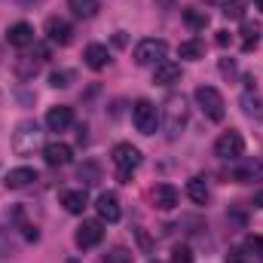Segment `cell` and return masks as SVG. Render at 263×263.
Wrapping results in <instances>:
<instances>
[{"label": "cell", "mask_w": 263, "mask_h": 263, "mask_svg": "<svg viewBox=\"0 0 263 263\" xmlns=\"http://www.w3.org/2000/svg\"><path fill=\"white\" fill-rule=\"evenodd\" d=\"M159 120L165 123V135H168L172 141L187 129V101H184V95H172V98L165 101Z\"/></svg>", "instance_id": "1"}, {"label": "cell", "mask_w": 263, "mask_h": 263, "mask_svg": "<svg viewBox=\"0 0 263 263\" xmlns=\"http://www.w3.org/2000/svg\"><path fill=\"white\" fill-rule=\"evenodd\" d=\"M40 144H43V132H40V126H37L34 120L18 123V129L12 135V150H15L18 156H31Z\"/></svg>", "instance_id": "2"}, {"label": "cell", "mask_w": 263, "mask_h": 263, "mask_svg": "<svg viewBox=\"0 0 263 263\" xmlns=\"http://www.w3.org/2000/svg\"><path fill=\"white\" fill-rule=\"evenodd\" d=\"M196 104H199V110H202L211 123H220V120L227 117L223 95H220L214 86H199V89H196Z\"/></svg>", "instance_id": "3"}, {"label": "cell", "mask_w": 263, "mask_h": 263, "mask_svg": "<svg viewBox=\"0 0 263 263\" xmlns=\"http://www.w3.org/2000/svg\"><path fill=\"white\" fill-rule=\"evenodd\" d=\"M110 159H114V165H117V178H120L123 184H129L132 172L141 165V150L132 147V144H117Z\"/></svg>", "instance_id": "4"}, {"label": "cell", "mask_w": 263, "mask_h": 263, "mask_svg": "<svg viewBox=\"0 0 263 263\" xmlns=\"http://www.w3.org/2000/svg\"><path fill=\"white\" fill-rule=\"evenodd\" d=\"M132 123H135V129L141 132V135H153V132L159 129V110H156V104L153 101H147V98H141V101H135V107H132Z\"/></svg>", "instance_id": "5"}, {"label": "cell", "mask_w": 263, "mask_h": 263, "mask_svg": "<svg viewBox=\"0 0 263 263\" xmlns=\"http://www.w3.org/2000/svg\"><path fill=\"white\" fill-rule=\"evenodd\" d=\"M242 153H245V138H242V132L230 129L214 141V156L223 159V162H236V159H242Z\"/></svg>", "instance_id": "6"}, {"label": "cell", "mask_w": 263, "mask_h": 263, "mask_svg": "<svg viewBox=\"0 0 263 263\" xmlns=\"http://www.w3.org/2000/svg\"><path fill=\"white\" fill-rule=\"evenodd\" d=\"M165 55H168V43L165 40H156V37H147V40H141L138 46H135V65L147 67V65H159V62H165Z\"/></svg>", "instance_id": "7"}, {"label": "cell", "mask_w": 263, "mask_h": 263, "mask_svg": "<svg viewBox=\"0 0 263 263\" xmlns=\"http://www.w3.org/2000/svg\"><path fill=\"white\" fill-rule=\"evenodd\" d=\"M77 248H95V245H101V239H104V227H101V220H83L80 227H77Z\"/></svg>", "instance_id": "8"}, {"label": "cell", "mask_w": 263, "mask_h": 263, "mask_svg": "<svg viewBox=\"0 0 263 263\" xmlns=\"http://www.w3.org/2000/svg\"><path fill=\"white\" fill-rule=\"evenodd\" d=\"M46 37H49V43H55V46H70L73 43V25L65 22V18H46Z\"/></svg>", "instance_id": "9"}, {"label": "cell", "mask_w": 263, "mask_h": 263, "mask_svg": "<svg viewBox=\"0 0 263 263\" xmlns=\"http://www.w3.org/2000/svg\"><path fill=\"white\" fill-rule=\"evenodd\" d=\"M95 208H98V217L107 220V223H117L123 217V208H120V196L117 193H101L98 202H95Z\"/></svg>", "instance_id": "10"}, {"label": "cell", "mask_w": 263, "mask_h": 263, "mask_svg": "<svg viewBox=\"0 0 263 263\" xmlns=\"http://www.w3.org/2000/svg\"><path fill=\"white\" fill-rule=\"evenodd\" d=\"M150 199H153V205H156L159 211H172V208L178 205L181 193H178V187H175V184H156V187H153V193H150Z\"/></svg>", "instance_id": "11"}, {"label": "cell", "mask_w": 263, "mask_h": 263, "mask_svg": "<svg viewBox=\"0 0 263 263\" xmlns=\"http://www.w3.org/2000/svg\"><path fill=\"white\" fill-rule=\"evenodd\" d=\"M43 159H46V165H67L73 159V150L65 141H52V144L43 147Z\"/></svg>", "instance_id": "12"}, {"label": "cell", "mask_w": 263, "mask_h": 263, "mask_svg": "<svg viewBox=\"0 0 263 263\" xmlns=\"http://www.w3.org/2000/svg\"><path fill=\"white\" fill-rule=\"evenodd\" d=\"M181 80V65L178 62H159V65L153 67V83H159V86H175Z\"/></svg>", "instance_id": "13"}, {"label": "cell", "mask_w": 263, "mask_h": 263, "mask_svg": "<svg viewBox=\"0 0 263 263\" xmlns=\"http://www.w3.org/2000/svg\"><path fill=\"white\" fill-rule=\"evenodd\" d=\"M6 40H9L12 46L25 49V46H31V43H34V28H31L28 22H15V25H9V31H6Z\"/></svg>", "instance_id": "14"}, {"label": "cell", "mask_w": 263, "mask_h": 263, "mask_svg": "<svg viewBox=\"0 0 263 263\" xmlns=\"http://www.w3.org/2000/svg\"><path fill=\"white\" fill-rule=\"evenodd\" d=\"M34 181H37V172H34V168H28V165L12 168V172L3 178V184H6L9 190H25V187H31Z\"/></svg>", "instance_id": "15"}, {"label": "cell", "mask_w": 263, "mask_h": 263, "mask_svg": "<svg viewBox=\"0 0 263 263\" xmlns=\"http://www.w3.org/2000/svg\"><path fill=\"white\" fill-rule=\"evenodd\" d=\"M46 126L49 132H65L73 126V110L65 107V104H59V107H52L49 114H46Z\"/></svg>", "instance_id": "16"}, {"label": "cell", "mask_w": 263, "mask_h": 263, "mask_svg": "<svg viewBox=\"0 0 263 263\" xmlns=\"http://www.w3.org/2000/svg\"><path fill=\"white\" fill-rule=\"evenodd\" d=\"M83 62L92 67V70H104V67L110 65V52H107V46H101V43H92V46H86V52H83Z\"/></svg>", "instance_id": "17"}, {"label": "cell", "mask_w": 263, "mask_h": 263, "mask_svg": "<svg viewBox=\"0 0 263 263\" xmlns=\"http://www.w3.org/2000/svg\"><path fill=\"white\" fill-rule=\"evenodd\" d=\"M233 181L239 184H248V181H263V162L254 159V162H245L239 168H233Z\"/></svg>", "instance_id": "18"}, {"label": "cell", "mask_w": 263, "mask_h": 263, "mask_svg": "<svg viewBox=\"0 0 263 263\" xmlns=\"http://www.w3.org/2000/svg\"><path fill=\"white\" fill-rule=\"evenodd\" d=\"M62 205H65L70 214H83L86 205H89V193L86 190H65L62 193Z\"/></svg>", "instance_id": "19"}, {"label": "cell", "mask_w": 263, "mask_h": 263, "mask_svg": "<svg viewBox=\"0 0 263 263\" xmlns=\"http://www.w3.org/2000/svg\"><path fill=\"white\" fill-rule=\"evenodd\" d=\"M242 110L251 120H263V98L257 95V89H245L242 92Z\"/></svg>", "instance_id": "20"}, {"label": "cell", "mask_w": 263, "mask_h": 263, "mask_svg": "<svg viewBox=\"0 0 263 263\" xmlns=\"http://www.w3.org/2000/svg\"><path fill=\"white\" fill-rule=\"evenodd\" d=\"M260 34H263L260 22H242V49H245V52H251V49L257 46Z\"/></svg>", "instance_id": "21"}, {"label": "cell", "mask_w": 263, "mask_h": 263, "mask_svg": "<svg viewBox=\"0 0 263 263\" xmlns=\"http://www.w3.org/2000/svg\"><path fill=\"white\" fill-rule=\"evenodd\" d=\"M178 55L181 59H187V62H199V59H205V43L202 40H184L181 46H178Z\"/></svg>", "instance_id": "22"}, {"label": "cell", "mask_w": 263, "mask_h": 263, "mask_svg": "<svg viewBox=\"0 0 263 263\" xmlns=\"http://www.w3.org/2000/svg\"><path fill=\"white\" fill-rule=\"evenodd\" d=\"M40 59H34V55H22L18 62H15V73L22 77V80H31V77H37V70H40Z\"/></svg>", "instance_id": "23"}, {"label": "cell", "mask_w": 263, "mask_h": 263, "mask_svg": "<svg viewBox=\"0 0 263 263\" xmlns=\"http://www.w3.org/2000/svg\"><path fill=\"white\" fill-rule=\"evenodd\" d=\"M67 6H70L73 15H80V18H92V15H98V0H67Z\"/></svg>", "instance_id": "24"}, {"label": "cell", "mask_w": 263, "mask_h": 263, "mask_svg": "<svg viewBox=\"0 0 263 263\" xmlns=\"http://www.w3.org/2000/svg\"><path fill=\"white\" fill-rule=\"evenodd\" d=\"M187 196L193 199L196 205H205L208 202V184H205V178H193L187 184Z\"/></svg>", "instance_id": "25"}, {"label": "cell", "mask_w": 263, "mask_h": 263, "mask_svg": "<svg viewBox=\"0 0 263 263\" xmlns=\"http://www.w3.org/2000/svg\"><path fill=\"white\" fill-rule=\"evenodd\" d=\"M77 175H80V181H83L86 187H92V184H98V181H101V168H98L95 162L80 165V172H77Z\"/></svg>", "instance_id": "26"}, {"label": "cell", "mask_w": 263, "mask_h": 263, "mask_svg": "<svg viewBox=\"0 0 263 263\" xmlns=\"http://www.w3.org/2000/svg\"><path fill=\"white\" fill-rule=\"evenodd\" d=\"M184 22H187L193 31H205V28H208V12H199V9H184Z\"/></svg>", "instance_id": "27"}, {"label": "cell", "mask_w": 263, "mask_h": 263, "mask_svg": "<svg viewBox=\"0 0 263 263\" xmlns=\"http://www.w3.org/2000/svg\"><path fill=\"white\" fill-rule=\"evenodd\" d=\"M220 12H223V18H242L245 15V0H223Z\"/></svg>", "instance_id": "28"}, {"label": "cell", "mask_w": 263, "mask_h": 263, "mask_svg": "<svg viewBox=\"0 0 263 263\" xmlns=\"http://www.w3.org/2000/svg\"><path fill=\"white\" fill-rule=\"evenodd\" d=\"M245 251H248L257 263H263V236H248V239H245Z\"/></svg>", "instance_id": "29"}, {"label": "cell", "mask_w": 263, "mask_h": 263, "mask_svg": "<svg viewBox=\"0 0 263 263\" xmlns=\"http://www.w3.org/2000/svg\"><path fill=\"white\" fill-rule=\"evenodd\" d=\"M70 80H73L70 70H52V73H49V86H52V89H65V86H70Z\"/></svg>", "instance_id": "30"}, {"label": "cell", "mask_w": 263, "mask_h": 263, "mask_svg": "<svg viewBox=\"0 0 263 263\" xmlns=\"http://www.w3.org/2000/svg\"><path fill=\"white\" fill-rule=\"evenodd\" d=\"M101 263H132V251L129 248H114V251H107V257H101Z\"/></svg>", "instance_id": "31"}, {"label": "cell", "mask_w": 263, "mask_h": 263, "mask_svg": "<svg viewBox=\"0 0 263 263\" xmlns=\"http://www.w3.org/2000/svg\"><path fill=\"white\" fill-rule=\"evenodd\" d=\"M172 263H193V251H190L187 245H178V248L172 251Z\"/></svg>", "instance_id": "32"}, {"label": "cell", "mask_w": 263, "mask_h": 263, "mask_svg": "<svg viewBox=\"0 0 263 263\" xmlns=\"http://www.w3.org/2000/svg\"><path fill=\"white\" fill-rule=\"evenodd\" d=\"M227 263H257V260H254L248 251H230V254H227Z\"/></svg>", "instance_id": "33"}, {"label": "cell", "mask_w": 263, "mask_h": 263, "mask_svg": "<svg viewBox=\"0 0 263 263\" xmlns=\"http://www.w3.org/2000/svg\"><path fill=\"white\" fill-rule=\"evenodd\" d=\"M220 73H223V77H236V62L223 59V62H220Z\"/></svg>", "instance_id": "34"}, {"label": "cell", "mask_w": 263, "mask_h": 263, "mask_svg": "<svg viewBox=\"0 0 263 263\" xmlns=\"http://www.w3.org/2000/svg\"><path fill=\"white\" fill-rule=\"evenodd\" d=\"M214 43H217V46H230V31H217Z\"/></svg>", "instance_id": "35"}, {"label": "cell", "mask_w": 263, "mask_h": 263, "mask_svg": "<svg viewBox=\"0 0 263 263\" xmlns=\"http://www.w3.org/2000/svg\"><path fill=\"white\" fill-rule=\"evenodd\" d=\"M114 43H117V46H126V34H123V31H120V34H117V37H114Z\"/></svg>", "instance_id": "36"}, {"label": "cell", "mask_w": 263, "mask_h": 263, "mask_svg": "<svg viewBox=\"0 0 263 263\" xmlns=\"http://www.w3.org/2000/svg\"><path fill=\"white\" fill-rule=\"evenodd\" d=\"M205 3H223V0H205Z\"/></svg>", "instance_id": "37"}, {"label": "cell", "mask_w": 263, "mask_h": 263, "mask_svg": "<svg viewBox=\"0 0 263 263\" xmlns=\"http://www.w3.org/2000/svg\"><path fill=\"white\" fill-rule=\"evenodd\" d=\"M257 6H260V9H263V0H257Z\"/></svg>", "instance_id": "38"}, {"label": "cell", "mask_w": 263, "mask_h": 263, "mask_svg": "<svg viewBox=\"0 0 263 263\" xmlns=\"http://www.w3.org/2000/svg\"><path fill=\"white\" fill-rule=\"evenodd\" d=\"M67 263H80V260H67Z\"/></svg>", "instance_id": "39"}, {"label": "cell", "mask_w": 263, "mask_h": 263, "mask_svg": "<svg viewBox=\"0 0 263 263\" xmlns=\"http://www.w3.org/2000/svg\"><path fill=\"white\" fill-rule=\"evenodd\" d=\"M25 3H31V0H25ZM34 3H37V0H34Z\"/></svg>", "instance_id": "40"}, {"label": "cell", "mask_w": 263, "mask_h": 263, "mask_svg": "<svg viewBox=\"0 0 263 263\" xmlns=\"http://www.w3.org/2000/svg\"><path fill=\"white\" fill-rule=\"evenodd\" d=\"M150 263H159V260H150Z\"/></svg>", "instance_id": "41"}]
</instances>
